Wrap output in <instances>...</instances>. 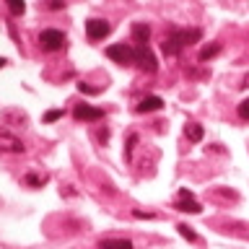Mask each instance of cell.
<instances>
[{
    "mask_svg": "<svg viewBox=\"0 0 249 249\" xmlns=\"http://www.w3.org/2000/svg\"><path fill=\"white\" fill-rule=\"evenodd\" d=\"M135 143H138V135L132 132V135H130V140H127V148H124V156H127V159L132 156V145H135Z\"/></svg>",
    "mask_w": 249,
    "mask_h": 249,
    "instance_id": "d6986e66",
    "label": "cell"
},
{
    "mask_svg": "<svg viewBox=\"0 0 249 249\" xmlns=\"http://www.w3.org/2000/svg\"><path fill=\"white\" fill-rule=\"evenodd\" d=\"M73 117L78 122H99V120H104V109L91 107V104H78L73 109Z\"/></svg>",
    "mask_w": 249,
    "mask_h": 249,
    "instance_id": "5b68a950",
    "label": "cell"
},
{
    "mask_svg": "<svg viewBox=\"0 0 249 249\" xmlns=\"http://www.w3.org/2000/svg\"><path fill=\"white\" fill-rule=\"evenodd\" d=\"M39 44H42V50H47V52H60L62 47H65V34L57 29H44L42 34H39Z\"/></svg>",
    "mask_w": 249,
    "mask_h": 249,
    "instance_id": "7a4b0ae2",
    "label": "cell"
},
{
    "mask_svg": "<svg viewBox=\"0 0 249 249\" xmlns=\"http://www.w3.org/2000/svg\"><path fill=\"white\" fill-rule=\"evenodd\" d=\"M218 52H221V44H215V42H213V44H208V47H202V50H200V62L213 60Z\"/></svg>",
    "mask_w": 249,
    "mask_h": 249,
    "instance_id": "4fadbf2b",
    "label": "cell"
},
{
    "mask_svg": "<svg viewBox=\"0 0 249 249\" xmlns=\"http://www.w3.org/2000/svg\"><path fill=\"white\" fill-rule=\"evenodd\" d=\"M135 62H138L140 70H145V73H156V70H159L156 54L148 50V44H135Z\"/></svg>",
    "mask_w": 249,
    "mask_h": 249,
    "instance_id": "277c9868",
    "label": "cell"
},
{
    "mask_svg": "<svg viewBox=\"0 0 249 249\" xmlns=\"http://www.w3.org/2000/svg\"><path fill=\"white\" fill-rule=\"evenodd\" d=\"M60 117H62V109H52V112L44 114V120L47 122H54V120H60Z\"/></svg>",
    "mask_w": 249,
    "mask_h": 249,
    "instance_id": "ac0fdd59",
    "label": "cell"
},
{
    "mask_svg": "<svg viewBox=\"0 0 249 249\" xmlns=\"http://www.w3.org/2000/svg\"><path fill=\"white\" fill-rule=\"evenodd\" d=\"M200 36H202L200 29H177V26H171L169 34L163 36V42H161V50H163L166 57H174V54H179L184 47L200 42Z\"/></svg>",
    "mask_w": 249,
    "mask_h": 249,
    "instance_id": "6da1fadb",
    "label": "cell"
},
{
    "mask_svg": "<svg viewBox=\"0 0 249 249\" xmlns=\"http://www.w3.org/2000/svg\"><path fill=\"white\" fill-rule=\"evenodd\" d=\"M107 138H109V130H101L99 132V140H101V143H107Z\"/></svg>",
    "mask_w": 249,
    "mask_h": 249,
    "instance_id": "603a6c76",
    "label": "cell"
},
{
    "mask_svg": "<svg viewBox=\"0 0 249 249\" xmlns=\"http://www.w3.org/2000/svg\"><path fill=\"white\" fill-rule=\"evenodd\" d=\"M161 107H163V99H161V96H145L135 109H138L140 114H145V112H159Z\"/></svg>",
    "mask_w": 249,
    "mask_h": 249,
    "instance_id": "ba28073f",
    "label": "cell"
},
{
    "mask_svg": "<svg viewBox=\"0 0 249 249\" xmlns=\"http://www.w3.org/2000/svg\"><path fill=\"white\" fill-rule=\"evenodd\" d=\"M132 215H135V218H145V221H151V218H153V213H143V210H132Z\"/></svg>",
    "mask_w": 249,
    "mask_h": 249,
    "instance_id": "7402d4cb",
    "label": "cell"
},
{
    "mask_svg": "<svg viewBox=\"0 0 249 249\" xmlns=\"http://www.w3.org/2000/svg\"><path fill=\"white\" fill-rule=\"evenodd\" d=\"M99 249H135V247H132V241H127V239H104L99 244Z\"/></svg>",
    "mask_w": 249,
    "mask_h": 249,
    "instance_id": "8fae6325",
    "label": "cell"
},
{
    "mask_svg": "<svg viewBox=\"0 0 249 249\" xmlns=\"http://www.w3.org/2000/svg\"><path fill=\"white\" fill-rule=\"evenodd\" d=\"M148 36H151V26L148 23H132V39L138 44H148Z\"/></svg>",
    "mask_w": 249,
    "mask_h": 249,
    "instance_id": "30bf717a",
    "label": "cell"
},
{
    "mask_svg": "<svg viewBox=\"0 0 249 249\" xmlns=\"http://www.w3.org/2000/svg\"><path fill=\"white\" fill-rule=\"evenodd\" d=\"M177 229H179V236H182V239H187V241H197V233L192 231V226H187V223H179Z\"/></svg>",
    "mask_w": 249,
    "mask_h": 249,
    "instance_id": "5bb4252c",
    "label": "cell"
},
{
    "mask_svg": "<svg viewBox=\"0 0 249 249\" xmlns=\"http://www.w3.org/2000/svg\"><path fill=\"white\" fill-rule=\"evenodd\" d=\"M5 3H8L13 16H23V11H26V3H23V0H5Z\"/></svg>",
    "mask_w": 249,
    "mask_h": 249,
    "instance_id": "9a60e30c",
    "label": "cell"
},
{
    "mask_svg": "<svg viewBox=\"0 0 249 249\" xmlns=\"http://www.w3.org/2000/svg\"><path fill=\"white\" fill-rule=\"evenodd\" d=\"M5 62H8V60H5V57H0V68H3V65H5Z\"/></svg>",
    "mask_w": 249,
    "mask_h": 249,
    "instance_id": "d4e9b609",
    "label": "cell"
},
{
    "mask_svg": "<svg viewBox=\"0 0 249 249\" xmlns=\"http://www.w3.org/2000/svg\"><path fill=\"white\" fill-rule=\"evenodd\" d=\"M0 151H5V153H23V143L18 138L13 135V132H0Z\"/></svg>",
    "mask_w": 249,
    "mask_h": 249,
    "instance_id": "52a82bcc",
    "label": "cell"
},
{
    "mask_svg": "<svg viewBox=\"0 0 249 249\" xmlns=\"http://www.w3.org/2000/svg\"><path fill=\"white\" fill-rule=\"evenodd\" d=\"M26 182L31 187H42L44 184V177H36V174H26Z\"/></svg>",
    "mask_w": 249,
    "mask_h": 249,
    "instance_id": "e0dca14e",
    "label": "cell"
},
{
    "mask_svg": "<svg viewBox=\"0 0 249 249\" xmlns=\"http://www.w3.org/2000/svg\"><path fill=\"white\" fill-rule=\"evenodd\" d=\"M236 112H239V117H241V120H249V99H244V101H239Z\"/></svg>",
    "mask_w": 249,
    "mask_h": 249,
    "instance_id": "2e32d148",
    "label": "cell"
},
{
    "mask_svg": "<svg viewBox=\"0 0 249 249\" xmlns=\"http://www.w3.org/2000/svg\"><path fill=\"white\" fill-rule=\"evenodd\" d=\"M107 57H112L120 65H132L135 62V47L130 44H109L107 47Z\"/></svg>",
    "mask_w": 249,
    "mask_h": 249,
    "instance_id": "3957f363",
    "label": "cell"
},
{
    "mask_svg": "<svg viewBox=\"0 0 249 249\" xmlns=\"http://www.w3.org/2000/svg\"><path fill=\"white\" fill-rule=\"evenodd\" d=\"M184 135L190 138L192 143H200V140H202V124H197V122H190V124L184 127Z\"/></svg>",
    "mask_w": 249,
    "mask_h": 249,
    "instance_id": "7c38bea8",
    "label": "cell"
},
{
    "mask_svg": "<svg viewBox=\"0 0 249 249\" xmlns=\"http://www.w3.org/2000/svg\"><path fill=\"white\" fill-rule=\"evenodd\" d=\"M78 91H81V93H99V89H93V86H86V83H78Z\"/></svg>",
    "mask_w": 249,
    "mask_h": 249,
    "instance_id": "ffe728a7",
    "label": "cell"
},
{
    "mask_svg": "<svg viewBox=\"0 0 249 249\" xmlns=\"http://www.w3.org/2000/svg\"><path fill=\"white\" fill-rule=\"evenodd\" d=\"M241 86H244V89H249V75L244 78V83H241Z\"/></svg>",
    "mask_w": 249,
    "mask_h": 249,
    "instance_id": "cb8c5ba5",
    "label": "cell"
},
{
    "mask_svg": "<svg viewBox=\"0 0 249 249\" xmlns=\"http://www.w3.org/2000/svg\"><path fill=\"white\" fill-rule=\"evenodd\" d=\"M109 31H112V26H109L107 21H101V18H89L86 21V34H89V39H104Z\"/></svg>",
    "mask_w": 249,
    "mask_h": 249,
    "instance_id": "8992f818",
    "label": "cell"
},
{
    "mask_svg": "<svg viewBox=\"0 0 249 249\" xmlns=\"http://www.w3.org/2000/svg\"><path fill=\"white\" fill-rule=\"evenodd\" d=\"M47 8H52V11H60V8H62V0H47Z\"/></svg>",
    "mask_w": 249,
    "mask_h": 249,
    "instance_id": "44dd1931",
    "label": "cell"
},
{
    "mask_svg": "<svg viewBox=\"0 0 249 249\" xmlns=\"http://www.w3.org/2000/svg\"><path fill=\"white\" fill-rule=\"evenodd\" d=\"M174 208L182 210V213H200V210H202V205H200V202H195V197H179L174 202Z\"/></svg>",
    "mask_w": 249,
    "mask_h": 249,
    "instance_id": "9c48e42d",
    "label": "cell"
}]
</instances>
